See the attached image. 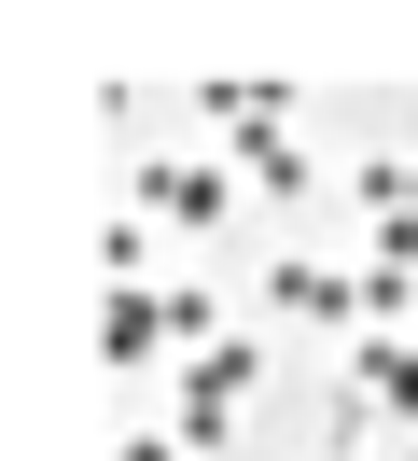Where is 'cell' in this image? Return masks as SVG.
<instances>
[{"mask_svg": "<svg viewBox=\"0 0 418 461\" xmlns=\"http://www.w3.org/2000/svg\"><path fill=\"white\" fill-rule=\"evenodd\" d=\"M349 405H390V420L418 433V349H390V336H362V349H349Z\"/></svg>", "mask_w": 418, "mask_h": 461, "instance_id": "obj_1", "label": "cell"}, {"mask_svg": "<svg viewBox=\"0 0 418 461\" xmlns=\"http://www.w3.org/2000/svg\"><path fill=\"white\" fill-rule=\"evenodd\" d=\"M167 349V308L154 294H111V321H98V364H154Z\"/></svg>", "mask_w": 418, "mask_h": 461, "instance_id": "obj_5", "label": "cell"}, {"mask_svg": "<svg viewBox=\"0 0 418 461\" xmlns=\"http://www.w3.org/2000/svg\"><path fill=\"white\" fill-rule=\"evenodd\" d=\"M139 210H167V224H223V168H139Z\"/></svg>", "mask_w": 418, "mask_h": 461, "instance_id": "obj_4", "label": "cell"}, {"mask_svg": "<svg viewBox=\"0 0 418 461\" xmlns=\"http://www.w3.org/2000/svg\"><path fill=\"white\" fill-rule=\"evenodd\" d=\"M265 294H279V308H307V321H362V280H334V266H307V252H279Z\"/></svg>", "mask_w": 418, "mask_h": 461, "instance_id": "obj_2", "label": "cell"}, {"mask_svg": "<svg viewBox=\"0 0 418 461\" xmlns=\"http://www.w3.org/2000/svg\"><path fill=\"white\" fill-rule=\"evenodd\" d=\"M111 461H195V447H182V433H126Z\"/></svg>", "mask_w": 418, "mask_h": 461, "instance_id": "obj_7", "label": "cell"}, {"mask_svg": "<svg viewBox=\"0 0 418 461\" xmlns=\"http://www.w3.org/2000/svg\"><path fill=\"white\" fill-rule=\"evenodd\" d=\"M98 266H111V294H154V224H111Z\"/></svg>", "mask_w": 418, "mask_h": 461, "instance_id": "obj_6", "label": "cell"}, {"mask_svg": "<svg viewBox=\"0 0 418 461\" xmlns=\"http://www.w3.org/2000/svg\"><path fill=\"white\" fill-rule=\"evenodd\" d=\"M237 182H265V196L293 210L307 196V140H293V126H237Z\"/></svg>", "mask_w": 418, "mask_h": 461, "instance_id": "obj_3", "label": "cell"}]
</instances>
